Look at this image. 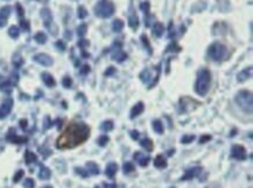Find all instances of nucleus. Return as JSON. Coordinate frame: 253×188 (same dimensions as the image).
<instances>
[{
  "label": "nucleus",
  "mask_w": 253,
  "mask_h": 188,
  "mask_svg": "<svg viewBox=\"0 0 253 188\" xmlns=\"http://www.w3.org/2000/svg\"><path fill=\"white\" fill-rule=\"evenodd\" d=\"M90 136V128L83 122H71L56 140V147L61 150L74 149L83 144Z\"/></svg>",
  "instance_id": "nucleus-1"
},
{
  "label": "nucleus",
  "mask_w": 253,
  "mask_h": 188,
  "mask_svg": "<svg viewBox=\"0 0 253 188\" xmlns=\"http://www.w3.org/2000/svg\"><path fill=\"white\" fill-rule=\"evenodd\" d=\"M210 83H211V73L209 70L202 69L198 72L197 76V80L195 84V91L199 95L204 97L210 88Z\"/></svg>",
  "instance_id": "nucleus-2"
},
{
  "label": "nucleus",
  "mask_w": 253,
  "mask_h": 188,
  "mask_svg": "<svg viewBox=\"0 0 253 188\" xmlns=\"http://www.w3.org/2000/svg\"><path fill=\"white\" fill-rule=\"evenodd\" d=\"M236 101L239 107L245 111L246 114H252V93L250 91H239L237 97H236Z\"/></svg>",
  "instance_id": "nucleus-3"
},
{
  "label": "nucleus",
  "mask_w": 253,
  "mask_h": 188,
  "mask_svg": "<svg viewBox=\"0 0 253 188\" xmlns=\"http://www.w3.org/2000/svg\"><path fill=\"white\" fill-rule=\"evenodd\" d=\"M114 13V5L111 0H100L95 6V14L99 18H110Z\"/></svg>",
  "instance_id": "nucleus-4"
},
{
  "label": "nucleus",
  "mask_w": 253,
  "mask_h": 188,
  "mask_svg": "<svg viewBox=\"0 0 253 188\" xmlns=\"http://www.w3.org/2000/svg\"><path fill=\"white\" fill-rule=\"evenodd\" d=\"M208 54L210 56L211 59L219 62L222 59H224L226 54H227V48L225 47L224 44L219 43V42H215L212 43L209 49H208Z\"/></svg>",
  "instance_id": "nucleus-5"
},
{
  "label": "nucleus",
  "mask_w": 253,
  "mask_h": 188,
  "mask_svg": "<svg viewBox=\"0 0 253 188\" xmlns=\"http://www.w3.org/2000/svg\"><path fill=\"white\" fill-rule=\"evenodd\" d=\"M231 157L237 160H245L246 159V150L243 145L234 144L231 147Z\"/></svg>",
  "instance_id": "nucleus-6"
},
{
  "label": "nucleus",
  "mask_w": 253,
  "mask_h": 188,
  "mask_svg": "<svg viewBox=\"0 0 253 188\" xmlns=\"http://www.w3.org/2000/svg\"><path fill=\"white\" fill-rule=\"evenodd\" d=\"M33 59L36 63L43 65V66H51L53 63H54L53 58L49 55H47V54H37V55H35L33 57Z\"/></svg>",
  "instance_id": "nucleus-7"
},
{
  "label": "nucleus",
  "mask_w": 253,
  "mask_h": 188,
  "mask_svg": "<svg viewBox=\"0 0 253 188\" xmlns=\"http://www.w3.org/2000/svg\"><path fill=\"white\" fill-rule=\"evenodd\" d=\"M12 108H13V100H12V99L5 100V101L1 104V106H0V120L6 117L8 114L11 113Z\"/></svg>",
  "instance_id": "nucleus-8"
},
{
  "label": "nucleus",
  "mask_w": 253,
  "mask_h": 188,
  "mask_svg": "<svg viewBox=\"0 0 253 188\" xmlns=\"http://www.w3.org/2000/svg\"><path fill=\"white\" fill-rule=\"evenodd\" d=\"M7 140L11 143H15V144H23L27 142L26 137H20L15 134L14 129H9V132L7 134Z\"/></svg>",
  "instance_id": "nucleus-9"
},
{
  "label": "nucleus",
  "mask_w": 253,
  "mask_h": 188,
  "mask_svg": "<svg viewBox=\"0 0 253 188\" xmlns=\"http://www.w3.org/2000/svg\"><path fill=\"white\" fill-rule=\"evenodd\" d=\"M40 14H41V18H42L44 26L47 28H49L51 26V23H53V14L50 12V9H48V8H42Z\"/></svg>",
  "instance_id": "nucleus-10"
},
{
  "label": "nucleus",
  "mask_w": 253,
  "mask_h": 188,
  "mask_svg": "<svg viewBox=\"0 0 253 188\" xmlns=\"http://www.w3.org/2000/svg\"><path fill=\"white\" fill-rule=\"evenodd\" d=\"M202 172V167H192V168H188L185 171V174L181 178V180H190L192 179L194 176H196Z\"/></svg>",
  "instance_id": "nucleus-11"
},
{
  "label": "nucleus",
  "mask_w": 253,
  "mask_h": 188,
  "mask_svg": "<svg viewBox=\"0 0 253 188\" xmlns=\"http://www.w3.org/2000/svg\"><path fill=\"white\" fill-rule=\"evenodd\" d=\"M251 76H252V66H248L247 69L243 70V71L239 72L238 76H237V80H238L239 83H244L247 79H250Z\"/></svg>",
  "instance_id": "nucleus-12"
},
{
  "label": "nucleus",
  "mask_w": 253,
  "mask_h": 188,
  "mask_svg": "<svg viewBox=\"0 0 253 188\" xmlns=\"http://www.w3.org/2000/svg\"><path fill=\"white\" fill-rule=\"evenodd\" d=\"M134 159L139 163V165H140V166L145 167V166H147L148 165V163H149V159H151V158H149L148 156H145L144 153L135 152L134 153Z\"/></svg>",
  "instance_id": "nucleus-13"
},
{
  "label": "nucleus",
  "mask_w": 253,
  "mask_h": 188,
  "mask_svg": "<svg viewBox=\"0 0 253 188\" xmlns=\"http://www.w3.org/2000/svg\"><path fill=\"white\" fill-rule=\"evenodd\" d=\"M144 109H145V104H142V102H138V104H135V106H134L133 108H132V110H131V118H134L137 117V116H139L141 113L144 111Z\"/></svg>",
  "instance_id": "nucleus-14"
},
{
  "label": "nucleus",
  "mask_w": 253,
  "mask_h": 188,
  "mask_svg": "<svg viewBox=\"0 0 253 188\" xmlns=\"http://www.w3.org/2000/svg\"><path fill=\"white\" fill-rule=\"evenodd\" d=\"M167 160L162 154H158L154 159V166L156 168H166L167 167Z\"/></svg>",
  "instance_id": "nucleus-15"
},
{
  "label": "nucleus",
  "mask_w": 253,
  "mask_h": 188,
  "mask_svg": "<svg viewBox=\"0 0 253 188\" xmlns=\"http://www.w3.org/2000/svg\"><path fill=\"white\" fill-rule=\"evenodd\" d=\"M117 171H118V165H117L116 163H110V164L106 166L105 174L109 176V178H113L114 174L117 173Z\"/></svg>",
  "instance_id": "nucleus-16"
},
{
  "label": "nucleus",
  "mask_w": 253,
  "mask_h": 188,
  "mask_svg": "<svg viewBox=\"0 0 253 188\" xmlns=\"http://www.w3.org/2000/svg\"><path fill=\"white\" fill-rule=\"evenodd\" d=\"M42 80L48 87H54L55 84H56L55 83V79L53 78V76L50 73H47V72H43L42 73Z\"/></svg>",
  "instance_id": "nucleus-17"
},
{
  "label": "nucleus",
  "mask_w": 253,
  "mask_h": 188,
  "mask_svg": "<svg viewBox=\"0 0 253 188\" xmlns=\"http://www.w3.org/2000/svg\"><path fill=\"white\" fill-rule=\"evenodd\" d=\"M127 58V55H126V52H124V51H121L120 49H118L114 54L112 55V59L113 61H116V62H119V63H121V62H124L125 59Z\"/></svg>",
  "instance_id": "nucleus-18"
},
{
  "label": "nucleus",
  "mask_w": 253,
  "mask_h": 188,
  "mask_svg": "<svg viewBox=\"0 0 253 188\" xmlns=\"http://www.w3.org/2000/svg\"><path fill=\"white\" fill-rule=\"evenodd\" d=\"M163 31H165V27L163 25L160 23V22H156L153 26V35H155L156 37H161L163 35Z\"/></svg>",
  "instance_id": "nucleus-19"
},
{
  "label": "nucleus",
  "mask_w": 253,
  "mask_h": 188,
  "mask_svg": "<svg viewBox=\"0 0 253 188\" xmlns=\"http://www.w3.org/2000/svg\"><path fill=\"white\" fill-rule=\"evenodd\" d=\"M140 145L145 149V150H147L148 152H151V151H153V146H154V144H153V140L151 138H144L140 140Z\"/></svg>",
  "instance_id": "nucleus-20"
},
{
  "label": "nucleus",
  "mask_w": 253,
  "mask_h": 188,
  "mask_svg": "<svg viewBox=\"0 0 253 188\" xmlns=\"http://www.w3.org/2000/svg\"><path fill=\"white\" fill-rule=\"evenodd\" d=\"M51 175V172L48 167L46 166H41L40 168V172H39V178L42 179V180H48Z\"/></svg>",
  "instance_id": "nucleus-21"
},
{
  "label": "nucleus",
  "mask_w": 253,
  "mask_h": 188,
  "mask_svg": "<svg viewBox=\"0 0 253 188\" xmlns=\"http://www.w3.org/2000/svg\"><path fill=\"white\" fill-rule=\"evenodd\" d=\"M86 167H88V172L90 174H93V175L99 174V167L96 163H93V161H88V163H86Z\"/></svg>",
  "instance_id": "nucleus-22"
},
{
  "label": "nucleus",
  "mask_w": 253,
  "mask_h": 188,
  "mask_svg": "<svg viewBox=\"0 0 253 188\" xmlns=\"http://www.w3.org/2000/svg\"><path fill=\"white\" fill-rule=\"evenodd\" d=\"M152 125H153V129H154V131L156 134H159V135L163 134V124H162V122L160 120H154Z\"/></svg>",
  "instance_id": "nucleus-23"
},
{
  "label": "nucleus",
  "mask_w": 253,
  "mask_h": 188,
  "mask_svg": "<svg viewBox=\"0 0 253 188\" xmlns=\"http://www.w3.org/2000/svg\"><path fill=\"white\" fill-rule=\"evenodd\" d=\"M128 26L131 28H133V29H135L139 26V20H138V16H137L135 13L130 15V18H128Z\"/></svg>",
  "instance_id": "nucleus-24"
},
{
  "label": "nucleus",
  "mask_w": 253,
  "mask_h": 188,
  "mask_svg": "<svg viewBox=\"0 0 253 188\" xmlns=\"http://www.w3.org/2000/svg\"><path fill=\"white\" fill-rule=\"evenodd\" d=\"M0 91L5 92V93H11L13 91V84L11 81H4L0 84Z\"/></svg>",
  "instance_id": "nucleus-25"
},
{
  "label": "nucleus",
  "mask_w": 253,
  "mask_h": 188,
  "mask_svg": "<svg viewBox=\"0 0 253 188\" xmlns=\"http://www.w3.org/2000/svg\"><path fill=\"white\" fill-rule=\"evenodd\" d=\"M124 26H125V23H124L123 21L120 20V19H117V20H114V21H113V23H112L113 31H116V33H119V31H121V30H123Z\"/></svg>",
  "instance_id": "nucleus-26"
},
{
  "label": "nucleus",
  "mask_w": 253,
  "mask_h": 188,
  "mask_svg": "<svg viewBox=\"0 0 253 188\" xmlns=\"http://www.w3.org/2000/svg\"><path fill=\"white\" fill-rule=\"evenodd\" d=\"M25 159H26V164H32V163H36L37 157H36L35 153L30 152V151H26L25 153Z\"/></svg>",
  "instance_id": "nucleus-27"
},
{
  "label": "nucleus",
  "mask_w": 253,
  "mask_h": 188,
  "mask_svg": "<svg viewBox=\"0 0 253 188\" xmlns=\"http://www.w3.org/2000/svg\"><path fill=\"white\" fill-rule=\"evenodd\" d=\"M113 122L111 121V120H107V121H104L103 123H102V125H100V129L103 130V131H111L113 129Z\"/></svg>",
  "instance_id": "nucleus-28"
},
{
  "label": "nucleus",
  "mask_w": 253,
  "mask_h": 188,
  "mask_svg": "<svg viewBox=\"0 0 253 188\" xmlns=\"http://www.w3.org/2000/svg\"><path fill=\"white\" fill-rule=\"evenodd\" d=\"M34 38H35V41L39 44H44L47 42V35L44 34V33H42V31H39L37 34H35Z\"/></svg>",
  "instance_id": "nucleus-29"
},
{
  "label": "nucleus",
  "mask_w": 253,
  "mask_h": 188,
  "mask_svg": "<svg viewBox=\"0 0 253 188\" xmlns=\"http://www.w3.org/2000/svg\"><path fill=\"white\" fill-rule=\"evenodd\" d=\"M20 34V29L16 27V26H12V27L8 29V35L12 37V38H16Z\"/></svg>",
  "instance_id": "nucleus-30"
},
{
  "label": "nucleus",
  "mask_w": 253,
  "mask_h": 188,
  "mask_svg": "<svg viewBox=\"0 0 253 188\" xmlns=\"http://www.w3.org/2000/svg\"><path fill=\"white\" fill-rule=\"evenodd\" d=\"M86 31H88V26H86L85 23H82L81 26H78V28H77V35L79 36V37H83V36L86 34Z\"/></svg>",
  "instance_id": "nucleus-31"
},
{
  "label": "nucleus",
  "mask_w": 253,
  "mask_h": 188,
  "mask_svg": "<svg viewBox=\"0 0 253 188\" xmlns=\"http://www.w3.org/2000/svg\"><path fill=\"white\" fill-rule=\"evenodd\" d=\"M123 171H124V173H126V174L131 173V172H133V171H134V165L132 164V163L127 161V163H125V164H124Z\"/></svg>",
  "instance_id": "nucleus-32"
},
{
  "label": "nucleus",
  "mask_w": 253,
  "mask_h": 188,
  "mask_svg": "<svg viewBox=\"0 0 253 188\" xmlns=\"http://www.w3.org/2000/svg\"><path fill=\"white\" fill-rule=\"evenodd\" d=\"M141 41H142V43H144L145 48L147 49L148 52H149V54H152V48H151V44H149V41H148V38H147V36H146V35H141Z\"/></svg>",
  "instance_id": "nucleus-33"
},
{
  "label": "nucleus",
  "mask_w": 253,
  "mask_h": 188,
  "mask_svg": "<svg viewBox=\"0 0 253 188\" xmlns=\"http://www.w3.org/2000/svg\"><path fill=\"white\" fill-rule=\"evenodd\" d=\"M151 72H149V70L148 69H146L142 73L140 74V78H141V80L142 81H145V83H148L149 81V79H151Z\"/></svg>",
  "instance_id": "nucleus-34"
},
{
  "label": "nucleus",
  "mask_w": 253,
  "mask_h": 188,
  "mask_svg": "<svg viewBox=\"0 0 253 188\" xmlns=\"http://www.w3.org/2000/svg\"><path fill=\"white\" fill-rule=\"evenodd\" d=\"M195 139V135H185L181 138V143L182 144H189Z\"/></svg>",
  "instance_id": "nucleus-35"
},
{
  "label": "nucleus",
  "mask_w": 253,
  "mask_h": 188,
  "mask_svg": "<svg viewBox=\"0 0 253 188\" xmlns=\"http://www.w3.org/2000/svg\"><path fill=\"white\" fill-rule=\"evenodd\" d=\"M77 14H78V18H79V19H84V18L88 16V11L85 9L84 6H79L78 7Z\"/></svg>",
  "instance_id": "nucleus-36"
},
{
  "label": "nucleus",
  "mask_w": 253,
  "mask_h": 188,
  "mask_svg": "<svg viewBox=\"0 0 253 188\" xmlns=\"http://www.w3.org/2000/svg\"><path fill=\"white\" fill-rule=\"evenodd\" d=\"M75 172L77 174H79L82 178H88L89 176V172L85 168H82V167H76L75 168Z\"/></svg>",
  "instance_id": "nucleus-37"
},
{
  "label": "nucleus",
  "mask_w": 253,
  "mask_h": 188,
  "mask_svg": "<svg viewBox=\"0 0 253 188\" xmlns=\"http://www.w3.org/2000/svg\"><path fill=\"white\" fill-rule=\"evenodd\" d=\"M109 140H110V138L107 137V136H100L98 139H97V144H98L99 146H105L107 143H109Z\"/></svg>",
  "instance_id": "nucleus-38"
},
{
  "label": "nucleus",
  "mask_w": 253,
  "mask_h": 188,
  "mask_svg": "<svg viewBox=\"0 0 253 188\" xmlns=\"http://www.w3.org/2000/svg\"><path fill=\"white\" fill-rule=\"evenodd\" d=\"M9 14H11V7L9 6H5L0 9V15L4 16V18H6V19L9 16Z\"/></svg>",
  "instance_id": "nucleus-39"
},
{
  "label": "nucleus",
  "mask_w": 253,
  "mask_h": 188,
  "mask_svg": "<svg viewBox=\"0 0 253 188\" xmlns=\"http://www.w3.org/2000/svg\"><path fill=\"white\" fill-rule=\"evenodd\" d=\"M23 187L25 188H34L35 187V181L30 178H27L26 180L23 181Z\"/></svg>",
  "instance_id": "nucleus-40"
},
{
  "label": "nucleus",
  "mask_w": 253,
  "mask_h": 188,
  "mask_svg": "<svg viewBox=\"0 0 253 188\" xmlns=\"http://www.w3.org/2000/svg\"><path fill=\"white\" fill-rule=\"evenodd\" d=\"M169 51H175V52H178V51H181V47H180V45H177L176 43H173V44L168 45L167 49H166V52H169Z\"/></svg>",
  "instance_id": "nucleus-41"
},
{
  "label": "nucleus",
  "mask_w": 253,
  "mask_h": 188,
  "mask_svg": "<svg viewBox=\"0 0 253 188\" xmlns=\"http://www.w3.org/2000/svg\"><path fill=\"white\" fill-rule=\"evenodd\" d=\"M62 84H63V86L65 87V88H70L71 85H72V79H71L70 77H64L63 80H62Z\"/></svg>",
  "instance_id": "nucleus-42"
},
{
  "label": "nucleus",
  "mask_w": 253,
  "mask_h": 188,
  "mask_svg": "<svg viewBox=\"0 0 253 188\" xmlns=\"http://www.w3.org/2000/svg\"><path fill=\"white\" fill-rule=\"evenodd\" d=\"M23 174H25V172H23V170H19L16 173L14 174V178H13V181L14 182H19V181L21 180L22 178H23Z\"/></svg>",
  "instance_id": "nucleus-43"
},
{
  "label": "nucleus",
  "mask_w": 253,
  "mask_h": 188,
  "mask_svg": "<svg viewBox=\"0 0 253 188\" xmlns=\"http://www.w3.org/2000/svg\"><path fill=\"white\" fill-rule=\"evenodd\" d=\"M13 64H14L16 68H20L22 64H23V59H22L20 56H14L13 57Z\"/></svg>",
  "instance_id": "nucleus-44"
},
{
  "label": "nucleus",
  "mask_w": 253,
  "mask_h": 188,
  "mask_svg": "<svg viewBox=\"0 0 253 188\" xmlns=\"http://www.w3.org/2000/svg\"><path fill=\"white\" fill-rule=\"evenodd\" d=\"M20 27H21L25 31H28L29 28H30V25H29V22L27 20L21 19V20H20Z\"/></svg>",
  "instance_id": "nucleus-45"
},
{
  "label": "nucleus",
  "mask_w": 253,
  "mask_h": 188,
  "mask_svg": "<svg viewBox=\"0 0 253 188\" xmlns=\"http://www.w3.org/2000/svg\"><path fill=\"white\" fill-rule=\"evenodd\" d=\"M140 8H141V11H144V13L145 14H148L149 13V2H148V1L142 2L140 5Z\"/></svg>",
  "instance_id": "nucleus-46"
},
{
  "label": "nucleus",
  "mask_w": 253,
  "mask_h": 188,
  "mask_svg": "<svg viewBox=\"0 0 253 188\" xmlns=\"http://www.w3.org/2000/svg\"><path fill=\"white\" fill-rule=\"evenodd\" d=\"M90 72V66L88 65V64H85V65H83L82 68H81V74H88Z\"/></svg>",
  "instance_id": "nucleus-47"
},
{
  "label": "nucleus",
  "mask_w": 253,
  "mask_h": 188,
  "mask_svg": "<svg viewBox=\"0 0 253 188\" xmlns=\"http://www.w3.org/2000/svg\"><path fill=\"white\" fill-rule=\"evenodd\" d=\"M55 45H56L57 49H58L60 51H64V50H65V44H64L63 41H57L56 43H55Z\"/></svg>",
  "instance_id": "nucleus-48"
},
{
  "label": "nucleus",
  "mask_w": 253,
  "mask_h": 188,
  "mask_svg": "<svg viewBox=\"0 0 253 188\" xmlns=\"http://www.w3.org/2000/svg\"><path fill=\"white\" fill-rule=\"evenodd\" d=\"M116 72H117V70L114 69V68H113V66H110V68H109V69L106 70V72H105V76H106V77H110V76H112V74H114V73H116Z\"/></svg>",
  "instance_id": "nucleus-49"
},
{
  "label": "nucleus",
  "mask_w": 253,
  "mask_h": 188,
  "mask_svg": "<svg viewBox=\"0 0 253 188\" xmlns=\"http://www.w3.org/2000/svg\"><path fill=\"white\" fill-rule=\"evenodd\" d=\"M15 7H16V11H18V15H19L20 18H22V16H23V14H25L22 6L20 5V4H16V5H15Z\"/></svg>",
  "instance_id": "nucleus-50"
},
{
  "label": "nucleus",
  "mask_w": 253,
  "mask_h": 188,
  "mask_svg": "<svg viewBox=\"0 0 253 188\" xmlns=\"http://www.w3.org/2000/svg\"><path fill=\"white\" fill-rule=\"evenodd\" d=\"M211 139V136L210 135H203V136H201V138H199V143H206V142H209Z\"/></svg>",
  "instance_id": "nucleus-51"
},
{
  "label": "nucleus",
  "mask_w": 253,
  "mask_h": 188,
  "mask_svg": "<svg viewBox=\"0 0 253 188\" xmlns=\"http://www.w3.org/2000/svg\"><path fill=\"white\" fill-rule=\"evenodd\" d=\"M174 35H175V30H174V25L170 22L169 23V38H172V37H174Z\"/></svg>",
  "instance_id": "nucleus-52"
},
{
  "label": "nucleus",
  "mask_w": 253,
  "mask_h": 188,
  "mask_svg": "<svg viewBox=\"0 0 253 188\" xmlns=\"http://www.w3.org/2000/svg\"><path fill=\"white\" fill-rule=\"evenodd\" d=\"M78 45H79V47H81L82 49H84L85 47H88V45H89V41H85V40H83V38H82L81 41L78 42Z\"/></svg>",
  "instance_id": "nucleus-53"
},
{
  "label": "nucleus",
  "mask_w": 253,
  "mask_h": 188,
  "mask_svg": "<svg viewBox=\"0 0 253 188\" xmlns=\"http://www.w3.org/2000/svg\"><path fill=\"white\" fill-rule=\"evenodd\" d=\"M131 134V137L133 139H138L139 138V131H137V130H132V131L130 132Z\"/></svg>",
  "instance_id": "nucleus-54"
},
{
  "label": "nucleus",
  "mask_w": 253,
  "mask_h": 188,
  "mask_svg": "<svg viewBox=\"0 0 253 188\" xmlns=\"http://www.w3.org/2000/svg\"><path fill=\"white\" fill-rule=\"evenodd\" d=\"M6 23H7V19L0 15V27H4V26H5Z\"/></svg>",
  "instance_id": "nucleus-55"
},
{
  "label": "nucleus",
  "mask_w": 253,
  "mask_h": 188,
  "mask_svg": "<svg viewBox=\"0 0 253 188\" xmlns=\"http://www.w3.org/2000/svg\"><path fill=\"white\" fill-rule=\"evenodd\" d=\"M20 127H21L22 129H25L26 127H27V120H20Z\"/></svg>",
  "instance_id": "nucleus-56"
},
{
  "label": "nucleus",
  "mask_w": 253,
  "mask_h": 188,
  "mask_svg": "<svg viewBox=\"0 0 253 188\" xmlns=\"http://www.w3.org/2000/svg\"><path fill=\"white\" fill-rule=\"evenodd\" d=\"M104 188H117L116 183H104Z\"/></svg>",
  "instance_id": "nucleus-57"
},
{
  "label": "nucleus",
  "mask_w": 253,
  "mask_h": 188,
  "mask_svg": "<svg viewBox=\"0 0 253 188\" xmlns=\"http://www.w3.org/2000/svg\"><path fill=\"white\" fill-rule=\"evenodd\" d=\"M64 36H65V37H68V40H70L71 38V33L68 30V31H65V33H64Z\"/></svg>",
  "instance_id": "nucleus-58"
},
{
  "label": "nucleus",
  "mask_w": 253,
  "mask_h": 188,
  "mask_svg": "<svg viewBox=\"0 0 253 188\" xmlns=\"http://www.w3.org/2000/svg\"><path fill=\"white\" fill-rule=\"evenodd\" d=\"M174 152H175V151H174V149H172V151H169L168 154L169 156H172V154H174Z\"/></svg>",
  "instance_id": "nucleus-59"
},
{
  "label": "nucleus",
  "mask_w": 253,
  "mask_h": 188,
  "mask_svg": "<svg viewBox=\"0 0 253 188\" xmlns=\"http://www.w3.org/2000/svg\"><path fill=\"white\" fill-rule=\"evenodd\" d=\"M42 188H53V187H51V186H43Z\"/></svg>",
  "instance_id": "nucleus-60"
}]
</instances>
